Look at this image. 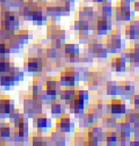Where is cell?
Segmentation results:
<instances>
[{
  "instance_id": "obj_1",
  "label": "cell",
  "mask_w": 139,
  "mask_h": 146,
  "mask_svg": "<svg viewBox=\"0 0 139 146\" xmlns=\"http://www.w3.org/2000/svg\"><path fill=\"white\" fill-rule=\"evenodd\" d=\"M100 12L102 16H106L107 17H112L114 14V7L113 5L110 2V0H107L106 2L101 3Z\"/></svg>"
},
{
  "instance_id": "obj_2",
  "label": "cell",
  "mask_w": 139,
  "mask_h": 146,
  "mask_svg": "<svg viewBox=\"0 0 139 146\" xmlns=\"http://www.w3.org/2000/svg\"><path fill=\"white\" fill-rule=\"evenodd\" d=\"M115 72L116 73H125L127 72V61L125 59L122 57H116L115 58Z\"/></svg>"
},
{
  "instance_id": "obj_9",
  "label": "cell",
  "mask_w": 139,
  "mask_h": 146,
  "mask_svg": "<svg viewBox=\"0 0 139 146\" xmlns=\"http://www.w3.org/2000/svg\"><path fill=\"white\" fill-rule=\"evenodd\" d=\"M40 1H42V0H40Z\"/></svg>"
},
{
  "instance_id": "obj_8",
  "label": "cell",
  "mask_w": 139,
  "mask_h": 146,
  "mask_svg": "<svg viewBox=\"0 0 139 146\" xmlns=\"http://www.w3.org/2000/svg\"><path fill=\"white\" fill-rule=\"evenodd\" d=\"M120 1H123V2H127V3H130V4H133L136 0H120Z\"/></svg>"
},
{
  "instance_id": "obj_3",
  "label": "cell",
  "mask_w": 139,
  "mask_h": 146,
  "mask_svg": "<svg viewBox=\"0 0 139 146\" xmlns=\"http://www.w3.org/2000/svg\"><path fill=\"white\" fill-rule=\"evenodd\" d=\"M64 52L66 55H69V54H80V48L78 45L72 44V43H66L65 44L64 47Z\"/></svg>"
},
{
  "instance_id": "obj_7",
  "label": "cell",
  "mask_w": 139,
  "mask_h": 146,
  "mask_svg": "<svg viewBox=\"0 0 139 146\" xmlns=\"http://www.w3.org/2000/svg\"><path fill=\"white\" fill-rule=\"evenodd\" d=\"M92 1H93L94 3L101 4V3H103V2H106V1H107V0H92Z\"/></svg>"
},
{
  "instance_id": "obj_4",
  "label": "cell",
  "mask_w": 139,
  "mask_h": 146,
  "mask_svg": "<svg viewBox=\"0 0 139 146\" xmlns=\"http://www.w3.org/2000/svg\"><path fill=\"white\" fill-rule=\"evenodd\" d=\"M11 136V128L7 123H4L0 128V137L3 139H9Z\"/></svg>"
},
{
  "instance_id": "obj_6",
  "label": "cell",
  "mask_w": 139,
  "mask_h": 146,
  "mask_svg": "<svg viewBox=\"0 0 139 146\" xmlns=\"http://www.w3.org/2000/svg\"><path fill=\"white\" fill-rule=\"evenodd\" d=\"M75 97H77L79 99L85 100V102H88V100H89V92H88L87 90H84V89L75 90Z\"/></svg>"
},
{
  "instance_id": "obj_5",
  "label": "cell",
  "mask_w": 139,
  "mask_h": 146,
  "mask_svg": "<svg viewBox=\"0 0 139 146\" xmlns=\"http://www.w3.org/2000/svg\"><path fill=\"white\" fill-rule=\"evenodd\" d=\"M104 141L106 143V144L108 146H115V145H117V137L110 134L109 131H106V136Z\"/></svg>"
}]
</instances>
